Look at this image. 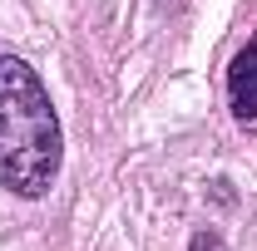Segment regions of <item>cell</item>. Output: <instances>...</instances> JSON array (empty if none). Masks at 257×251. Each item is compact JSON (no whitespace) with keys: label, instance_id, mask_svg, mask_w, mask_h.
<instances>
[{"label":"cell","instance_id":"3","mask_svg":"<svg viewBox=\"0 0 257 251\" xmlns=\"http://www.w3.org/2000/svg\"><path fill=\"white\" fill-rule=\"evenodd\" d=\"M188 251H227V246H223V236H218V232H198V236L188 242Z\"/></svg>","mask_w":257,"mask_h":251},{"label":"cell","instance_id":"1","mask_svg":"<svg viewBox=\"0 0 257 251\" xmlns=\"http://www.w3.org/2000/svg\"><path fill=\"white\" fill-rule=\"evenodd\" d=\"M64 133L50 89L25 60L0 54V188L15 197H45L60 178Z\"/></svg>","mask_w":257,"mask_h":251},{"label":"cell","instance_id":"2","mask_svg":"<svg viewBox=\"0 0 257 251\" xmlns=\"http://www.w3.org/2000/svg\"><path fill=\"white\" fill-rule=\"evenodd\" d=\"M227 104H232V118H237V124H257V40L247 50L232 54V69H227Z\"/></svg>","mask_w":257,"mask_h":251}]
</instances>
